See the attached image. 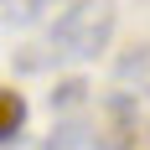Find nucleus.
<instances>
[{"mask_svg":"<svg viewBox=\"0 0 150 150\" xmlns=\"http://www.w3.org/2000/svg\"><path fill=\"white\" fill-rule=\"evenodd\" d=\"M114 26H119V16H114L109 0H78V5H67V11L52 21L47 47H52L62 62H88V57H98V52L114 42Z\"/></svg>","mask_w":150,"mask_h":150,"instance_id":"1","label":"nucleus"},{"mask_svg":"<svg viewBox=\"0 0 150 150\" xmlns=\"http://www.w3.org/2000/svg\"><path fill=\"white\" fill-rule=\"evenodd\" d=\"M114 83L135 98H150V42L145 47H129L119 62H114Z\"/></svg>","mask_w":150,"mask_h":150,"instance_id":"2","label":"nucleus"},{"mask_svg":"<svg viewBox=\"0 0 150 150\" xmlns=\"http://www.w3.org/2000/svg\"><path fill=\"white\" fill-rule=\"evenodd\" d=\"M21 124H26V98H21L16 88H0V140H5V145H16Z\"/></svg>","mask_w":150,"mask_h":150,"instance_id":"3","label":"nucleus"},{"mask_svg":"<svg viewBox=\"0 0 150 150\" xmlns=\"http://www.w3.org/2000/svg\"><path fill=\"white\" fill-rule=\"evenodd\" d=\"M47 150H104V145H98V135H93L88 124L67 119V124H57V129H52V145H47Z\"/></svg>","mask_w":150,"mask_h":150,"instance_id":"4","label":"nucleus"},{"mask_svg":"<svg viewBox=\"0 0 150 150\" xmlns=\"http://www.w3.org/2000/svg\"><path fill=\"white\" fill-rule=\"evenodd\" d=\"M36 11V0H5V21H26Z\"/></svg>","mask_w":150,"mask_h":150,"instance_id":"5","label":"nucleus"}]
</instances>
